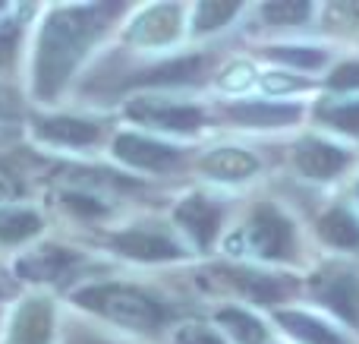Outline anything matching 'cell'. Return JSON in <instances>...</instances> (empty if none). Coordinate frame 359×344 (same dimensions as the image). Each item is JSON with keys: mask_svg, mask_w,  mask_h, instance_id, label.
Listing matches in <instances>:
<instances>
[{"mask_svg": "<svg viewBox=\"0 0 359 344\" xmlns=\"http://www.w3.org/2000/svg\"><path fill=\"white\" fill-rule=\"evenodd\" d=\"M278 322L303 344H347L344 335H337L331 326H325L322 319L309 313H297V310H280L278 313Z\"/></svg>", "mask_w": 359, "mask_h": 344, "instance_id": "15", "label": "cell"}, {"mask_svg": "<svg viewBox=\"0 0 359 344\" xmlns=\"http://www.w3.org/2000/svg\"><path fill=\"white\" fill-rule=\"evenodd\" d=\"M63 202H67V209H73V212H86V215H98V212H104V206H101L98 199H92V196L67 193V196H63Z\"/></svg>", "mask_w": 359, "mask_h": 344, "instance_id": "28", "label": "cell"}, {"mask_svg": "<svg viewBox=\"0 0 359 344\" xmlns=\"http://www.w3.org/2000/svg\"><path fill=\"white\" fill-rule=\"evenodd\" d=\"M177 225H183V231L192 234V240L202 250H208L217 234V225H221V209L205 196H189L177 206Z\"/></svg>", "mask_w": 359, "mask_h": 344, "instance_id": "8", "label": "cell"}, {"mask_svg": "<svg viewBox=\"0 0 359 344\" xmlns=\"http://www.w3.org/2000/svg\"><path fill=\"white\" fill-rule=\"evenodd\" d=\"M249 82H252V67H246V63H236V67H230L227 76H221L224 88H243Z\"/></svg>", "mask_w": 359, "mask_h": 344, "instance_id": "29", "label": "cell"}, {"mask_svg": "<svg viewBox=\"0 0 359 344\" xmlns=\"http://www.w3.org/2000/svg\"><path fill=\"white\" fill-rule=\"evenodd\" d=\"M274 60L280 63H290V67H299V70H316L325 63V54L316 48H274L268 51Z\"/></svg>", "mask_w": 359, "mask_h": 344, "instance_id": "25", "label": "cell"}, {"mask_svg": "<svg viewBox=\"0 0 359 344\" xmlns=\"http://www.w3.org/2000/svg\"><path fill=\"white\" fill-rule=\"evenodd\" d=\"M224 278H227L240 294H246L249 300H255V303L284 300V297L297 288V282H290V278L265 275V272H252V269H224Z\"/></svg>", "mask_w": 359, "mask_h": 344, "instance_id": "7", "label": "cell"}, {"mask_svg": "<svg viewBox=\"0 0 359 344\" xmlns=\"http://www.w3.org/2000/svg\"><path fill=\"white\" fill-rule=\"evenodd\" d=\"M240 10L236 4H198L196 6V32H211L217 25H227L233 19V13Z\"/></svg>", "mask_w": 359, "mask_h": 344, "instance_id": "23", "label": "cell"}, {"mask_svg": "<svg viewBox=\"0 0 359 344\" xmlns=\"http://www.w3.org/2000/svg\"><path fill=\"white\" fill-rule=\"evenodd\" d=\"M133 120L149 126H161V130H177V133H189L202 126V111L198 107H186V105H168L158 98H139L126 107Z\"/></svg>", "mask_w": 359, "mask_h": 344, "instance_id": "5", "label": "cell"}, {"mask_svg": "<svg viewBox=\"0 0 359 344\" xmlns=\"http://www.w3.org/2000/svg\"><path fill=\"white\" fill-rule=\"evenodd\" d=\"M297 105H233L230 117L243 126H290L299 120Z\"/></svg>", "mask_w": 359, "mask_h": 344, "instance_id": "16", "label": "cell"}, {"mask_svg": "<svg viewBox=\"0 0 359 344\" xmlns=\"http://www.w3.org/2000/svg\"><path fill=\"white\" fill-rule=\"evenodd\" d=\"M318 234L325 244L337 246V250H356L359 246V221L347 209H331L318 218Z\"/></svg>", "mask_w": 359, "mask_h": 344, "instance_id": "17", "label": "cell"}, {"mask_svg": "<svg viewBox=\"0 0 359 344\" xmlns=\"http://www.w3.org/2000/svg\"><path fill=\"white\" fill-rule=\"evenodd\" d=\"M293 161H297L299 174L312 177V180H331L350 164V155L325 139H303L293 152Z\"/></svg>", "mask_w": 359, "mask_h": 344, "instance_id": "6", "label": "cell"}, {"mask_svg": "<svg viewBox=\"0 0 359 344\" xmlns=\"http://www.w3.org/2000/svg\"><path fill=\"white\" fill-rule=\"evenodd\" d=\"M16 44V25H0V63H10Z\"/></svg>", "mask_w": 359, "mask_h": 344, "instance_id": "30", "label": "cell"}, {"mask_svg": "<svg viewBox=\"0 0 359 344\" xmlns=\"http://www.w3.org/2000/svg\"><path fill=\"white\" fill-rule=\"evenodd\" d=\"M50 303L32 300L16 313V326H13V341L16 344H48L50 341Z\"/></svg>", "mask_w": 359, "mask_h": 344, "instance_id": "13", "label": "cell"}, {"mask_svg": "<svg viewBox=\"0 0 359 344\" xmlns=\"http://www.w3.org/2000/svg\"><path fill=\"white\" fill-rule=\"evenodd\" d=\"M177 19H180L177 6H151L149 13H142V16L133 22L130 41H139V44L170 41V38L177 35Z\"/></svg>", "mask_w": 359, "mask_h": 344, "instance_id": "12", "label": "cell"}, {"mask_svg": "<svg viewBox=\"0 0 359 344\" xmlns=\"http://www.w3.org/2000/svg\"><path fill=\"white\" fill-rule=\"evenodd\" d=\"M41 231V218L29 209H0V244H19Z\"/></svg>", "mask_w": 359, "mask_h": 344, "instance_id": "19", "label": "cell"}, {"mask_svg": "<svg viewBox=\"0 0 359 344\" xmlns=\"http://www.w3.org/2000/svg\"><path fill=\"white\" fill-rule=\"evenodd\" d=\"M98 126L88 120H76V117H48L38 120V136L44 139H57V143H69V145H88L98 139Z\"/></svg>", "mask_w": 359, "mask_h": 344, "instance_id": "18", "label": "cell"}, {"mask_svg": "<svg viewBox=\"0 0 359 344\" xmlns=\"http://www.w3.org/2000/svg\"><path fill=\"white\" fill-rule=\"evenodd\" d=\"M174 344H224L221 335H215L205 326H183L174 335Z\"/></svg>", "mask_w": 359, "mask_h": 344, "instance_id": "27", "label": "cell"}, {"mask_svg": "<svg viewBox=\"0 0 359 344\" xmlns=\"http://www.w3.org/2000/svg\"><path fill=\"white\" fill-rule=\"evenodd\" d=\"M101 19L95 10H57L48 16L38 41V60H35V92L38 98H50L57 88L67 82V76L76 70L79 57L86 54L88 41L101 32Z\"/></svg>", "mask_w": 359, "mask_h": 344, "instance_id": "1", "label": "cell"}, {"mask_svg": "<svg viewBox=\"0 0 359 344\" xmlns=\"http://www.w3.org/2000/svg\"><path fill=\"white\" fill-rule=\"evenodd\" d=\"M255 168H259L255 155L243 149H215L211 155L202 158V171L217 180H243V177L255 174Z\"/></svg>", "mask_w": 359, "mask_h": 344, "instance_id": "14", "label": "cell"}, {"mask_svg": "<svg viewBox=\"0 0 359 344\" xmlns=\"http://www.w3.org/2000/svg\"><path fill=\"white\" fill-rule=\"evenodd\" d=\"M16 193H19V180L0 168V199H10V196H16Z\"/></svg>", "mask_w": 359, "mask_h": 344, "instance_id": "31", "label": "cell"}, {"mask_svg": "<svg viewBox=\"0 0 359 344\" xmlns=\"http://www.w3.org/2000/svg\"><path fill=\"white\" fill-rule=\"evenodd\" d=\"M73 265V253L63 250V246H41V250H32L29 256H22L16 263V275L25 282H54L57 275Z\"/></svg>", "mask_w": 359, "mask_h": 344, "instance_id": "10", "label": "cell"}, {"mask_svg": "<svg viewBox=\"0 0 359 344\" xmlns=\"http://www.w3.org/2000/svg\"><path fill=\"white\" fill-rule=\"evenodd\" d=\"M325 124H331L334 130L359 136V101H344V105H331L322 111Z\"/></svg>", "mask_w": 359, "mask_h": 344, "instance_id": "24", "label": "cell"}, {"mask_svg": "<svg viewBox=\"0 0 359 344\" xmlns=\"http://www.w3.org/2000/svg\"><path fill=\"white\" fill-rule=\"evenodd\" d=\"M114 246H117L123 256L130 259H145V263H158V259H177L180 246L174 240L161 237V234H149V231H126L120 234L117 240H114Z\"/></svg>", "mask_w": 359, "mask_h": 344, "instance_id": "11", "label": "cell"}, {"mask_svg": "<svg viewBox=\"0 0 359 344\" xmlns=\"http://www.w3.org/2000/svg\"><path fill=\"white\" fill-rule=\"evenodd\" d=\"M198 70H202V57H183V60L164 63V67L151 70V73H145V76H136L133 82H149V86H155V82H186V79H192Z\"/></svg>", "mask_w": 359, "mask_h": 344, "instance_id": "21", "label": "cell"}, {"mask_svg": "<svg viewBox=\"0 0 359 344\" xmlns=\"http://www.w3.org/2000/svg\"><path fill=\"white\" fill-rule=\"evenodd\" d=\"M328 86L337 88V92H353V88H359V60L334 67V73L328 76Z\"/></svg>", "mask_w": 359, "mask_h": 344, "instance_id": "26", "label": "cell"}, {"mask_svg": "<svg viewBox=\"0 0 359 344\" xmlns=\"http://www.w3.org/2000/svg\"><path fill=\"white\" fill-rule=\"evenodd\" d=\"M309 13H312V6L309 4H303V0H290V4H265L262 6V16L268 19L271 25H299V22H306L309 19Z\"/></svg>", "mask_w": 359, "mask_h": 344, "instance_id": "22", "label": "cell"}, {"mask_svg": "<svg viewBox=\"0 0 359 344\" xmlns=\"http://www.w3.org/2000/svg\"><path fill=\"white\" fill-rule=\"evenodd\" d=\"M312 294L337 313L344 322L359 329V278L356 272L344 269V265H328V269L312 275Z\"/></svg>", "mask_w": 359, "mask_h": 344, "instance_id": "4", "label": "cell"}, {"mask_svg": "<svg viewBox=\"0 0 359 344\" xmlns=\"http://www.w3.org/2000/svg\"><path fill=\"white\" fill-rule=\"evenodd\" d=\"M356 193H359V187H356Z\"/></svg>", "mask_w": 359, "mask_h": 344, "instance_id": "33", "label": "cell"}, {"mask_svg": "<svg viewBox=\"0 0 359 344\" xmlns=\"http://www.w3.org/2000/svg\"><path fill=\"white\" fill-rule=\"evenodd\" d=\"M76 303L86 310L107 316V319L120 322L126 329H158L164 322V307L149 297L145 291L126 288V284H98V288H86L76 294Z\"/></svg>", "mask_w": 359, "mask_h": 344, "instance_id": "2", "label": "cell"}, {"mask_svg": "<svg viewBox=\"0 0 359 344\" xmlns=\"http://www.w3.org/2000/svg\"><path fill=\"white\" fill-rule=\"evenodd\" d=\"M114 155L126 164H136V168H168V164L177 161V152L170 145H161L155 139H142L133 136V133H123L114 143Z\"/></svg>", "mask_w": 359, "mask_h": 344, "instance_id": "9", "label": "cell"}, {"mask_svg": "<svg viewBox=\"0 0 359 344\" xmlns=\"http://www.w3.org/2000/svg\"><path fill=\"white\" fill-rule=\"evenodd\" d=\"M217 326H224L240 344H262L265 341V326L255 316L243 313V310H221L217 313Z\"/></svg>", "mask_w": 359, "mask_h": 344, "instance_id": "20", "label": "cell"}, {"mask_svg": "<svg viewBox=\"0 0 359 344\" xmlns=\"http://www.w3.org/2000/svg\"><path fill=\"white\" fill-rule=\"evenodd\" d=\"M233 240H246V246L252 253L265 259H290L293 256V225L287 215H280L274 206H259L249 218L246 231Z\"/></svg>", "mask_w": 359, "mask_h": 344, "instance_id": "3", "label": "cell"}, {"mask_svg": "<svg viewBox=\"0 0 359 344\" xmlns=\"http://www.w3.org/2000/svg\"><path fill=\"white\" fill-rule=\"evenodd\" d=\"M299 86H303L299 79H278V76H268V79H265L268 92H278V88H299Z\"/></svg>", "mask_w": 359, "mask_h": 344, "instance_id": "32", "label": "cell"}]
</instances>
